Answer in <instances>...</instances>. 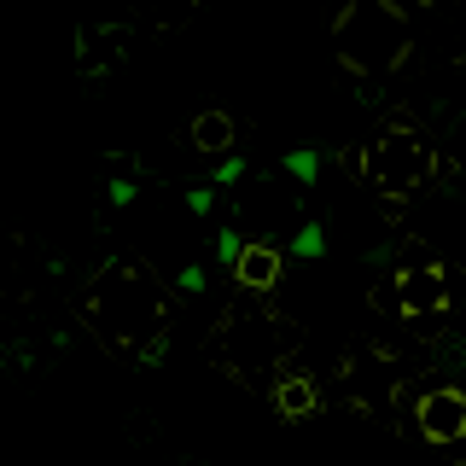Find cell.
Listing matches in <instances>:
<instances>
[{"instance_id":"obj_1","label":"cell","mask_w":466,"mask_h":466,"mask_svg":"<svg viewBox=\"0 0 466 466\" xmlns=\"http://www.w3.org/2000/svg\"><path fill=\"white\" fill-rule=\"evenodd\" d=\"M87 320L111 344H146L164 332V286L140 262H111L87 286Z\"/></svg>"},{"instance_id":"obj_2","label":"cell","mask_w":466,"mask_h":466,"mask_svg":"<svg viewBox=\"0 0 466 466\" xmlns=\"http://www.w3.org/2000/svg\"><path fill=\"white\" fill-rule=\"evenodd\" d=\"M426 175H431V152H426V140H420L414 128H402V123L379 128L373 146H368V181L379 193L408 198L414 187H426Z\"/></svg>"},{"instance_id":"obj_3","label":"cell","mask_w":466,"mask_h":466,"mask_svg":"<svg viewBox=\"0 0 466 466\" xmlns=\"http://www.w3.org/2000/svg\"><path fill=\"white\" fill-rule=\"evenodd\" d=\"M420 431L431 443H461L466 437V390L443 385V390H426L420 397Z\"/></svg>"},{"instance_id":"obj_4","label":"cell","mask_w":466,"mask_h":466,"mask_svg":"<svg viewBox=\"0 0 466 466\" xmlns=\"http://www.w3.org/2000/svg\"><path fill=\"white\" fill-rule=\"evenodd\" d=\"M280 274H286L280 245H245L239 262H233V286H239V291H274Z\"/></svg>"},{"instance_id":"obj_5","label":"cell","mask_w":466,"mask_h":466,"mask_svg":"<svg viewBox=\"0 0 466 466\" xmlns=\"http://www.w3.org/2000/svg\"><path fill=\"white\" fill-rule=\"evenodd\" d=\"M233 135H239V123H233V111H222V106H204L193 116V146H198V152H210V157L233 152Z\"/></svg>"},{"instance_id":"obj_6","label":"cell","mask_w":466,"mask_h":466,"mask_svg":"<svg viewBox=\"0 0 466 466\" xmlns=\"http://www.w3.org/2000/svg\"><path fill=\"white\" fill-rule=\"evenodd\" d=\"M274 414L280 420H309L315 414V379L309 373H280V385H274Z\"/></svg>"},{"instance_id":"obj_7","label":"cell","mask_w":466,"mask_h":466,"mask_svg":"<svg viewBox=\"0 0 466 466\" xmlns=\"http://www.w3.org/2000/svg\"><path fill=\"white\" fill-rule=\"evenodd\" d=\"M135 12L152 29H175V24H187L198 12V0H135Z\"/></svg>"},{"instance_id":"obj_8","label":"cell","mask_w":466,"mask_h":466,"mask_svg":"<svg viewBox=\"0 0 466 466\" xmlns=\"http://www.w3.org/2000/svg\"><path fill=\"white\" fill-rule=\"evenodd\" d=\"M291 257H303V262L327 257V228H320V222H303L298 233H291Z\"/></svg>"},{"instance_id":"obj_9","label":"cell","mask_w":466,"mask_h":466,"mask_svg":"<svg viewBox=\"0 0 466 466\" xmlns=\"http://www.w3.org/2000/svg\"><path fill=\"white\" fill-rule=\"evenodd\" d=\"M286 175H291L298 187H315V181H320V152H309V146L286 152Z\"/></svg>"},{"instance_id":"obj_10","label":"cell","mask_w":466,"mask_h":466,"mask_svg":"<svg viewBox=\"0 0 466 466\" xmlns=\"http://www.w3.org/2000/svg\"><path fill=\"white\" fill-rule=\"evenodd\" d=\"M106 204H111V210H128V204H135V181H128V175L106 181Z\"/></svg>"},{"instance_id":"obj_11","label":"cell","mask_w":466,"mask_h":466,"mask_svg":"<svg viewBox=\"0 0 466 466\" xmlns=\"http://www.w3.org/2000/svg\"><path fill=\"white\" fill-rule=\"evenodd\" d=\"M239 251H245V239H239L233 228L216 233V262H228V268H233V262H239Z\"/></svg>"},{"instance_id":"obj_12","label":"cell","mask_w":466,"mask_h":466,"mask_svg":"<svg viewBox=\"0 0 466 466\" xmlns=\"http://www.w3.org/2000/svg\"><path fill=\"white\" fill-rule=\"evenodd\" d=\"M210 181H216V187H233V181H245V157H233V152H228L222 164L210 169Z\"/></svg>"},{"instance_id":"obj_13","label":"cell","mask_w":466,"mask_h":466,"mask_svg":"<svg viewBox=\"0 0 466 466\" xmlns=\"http://www.w3.org/2000/svg\"><path fill=\"white\" fill-rule=\"evenodd\" d=\"M210 204H216L210 187H193V193H187V210H193V216H210Z\"/></svg>"},{"instance_id":"obj_14","label":"cell","mask_w":466,"mask_h":466,"mask_svg":"<svg viewBox=\"0 0 466 466\" xmlns=\"http://www.w3.org/2000/svg\"><path fill=\"white\" fill-rule=\"evenodd\" d=\"M175 286H181V291H204V268H198V262H187V268L175 274Z\"/></svg>"}]
</instances>
